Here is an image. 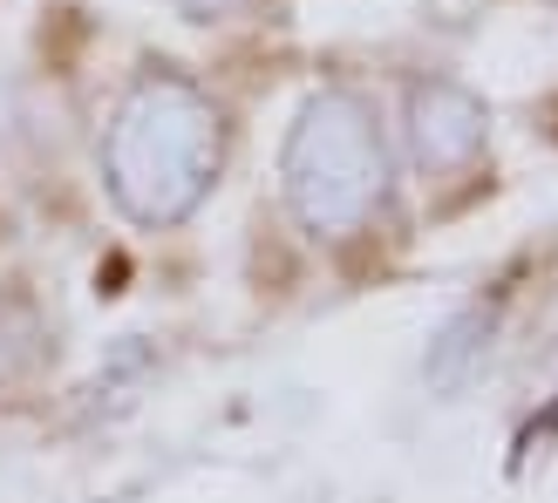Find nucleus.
<instances>
[{
    "instance_id": "f257e3e1",
    "label": "nucleus",
    "mask_w": 558,
    "mask_h": 503,
    "mask_svg": "<svg viewBox=\"0 0 558 503\" xmlns=\"http://www.w3.org/2000/svg\"><path fill=\"white\" fill-rule=\"evenodd\" d=\"M218 171V123L184 82H144L109 136V191L130 218L171 225L205 198Z\"/></svg>"
},
{
    "instance_id": "f03ea898",
    "label": "nucleus",
    "mask_w": 558,
    "mask_h": 503,
    "mask_svg": "<svg viewBox=\"0 0 558 503\" xmlns=\"http://www.w3.org/2000/svg\"><path fill=\"white\" fill-rule=\"evenodd\" d=\"M287 177H293V205L314 232L348 238L354 225H368L381 211V144L361 123L354 102H314L306 123L287 150Z\"/></svg>"
}]
</instances>
